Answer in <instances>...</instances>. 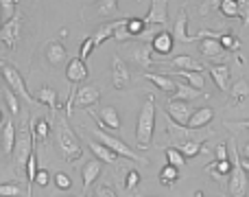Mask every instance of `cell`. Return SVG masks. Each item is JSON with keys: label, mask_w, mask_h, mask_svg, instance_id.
I'll return each instance as SVG.
<instances>
[{"label": "cell", "mask_w": 249, "mask_h": 197, "mask_svg": "<svg viewBox=\"0 0 249 197\" xmlns=\"http://www.w3.org/2000/svg\"><path fill=\"white\" fill-rule=\"evenodd\" d=\"M245 160H249V142L245 145Z\"/></svg>", "instance_id": "cell-50"}, {"label": "cell", "mask_w": 249, "mask_h": 197, "mask_svg": "<svg viewBox=\"0 0 249 197\" xmlns=\"http://www.w3.org/2000/svg\"><path fill=\"white\" fill-rule=\"evenodd\" d=\"M94 138H96L99 142H103L107 149H112L116 156H123V158H129V160H136V162H140V164H149V160H146V158H140L136 151H131L127 145H124L121 138L112 136V134L103 132V129H94Z\"/></svg>", "instance_id": "cell-4"}, {"label": "cell", "mask_w": 249, "mask_h": 197, "mask_svg": "<svg viewBox=\"0 0 249 197\" xmlns=\"http://www.w3.org/2000/svg\"><path fill=\"white\" fill-rule=\"evenodd\" d=\"M127 20H129V18H127ZM127 20H124V24L118 26L116 33H114V39H118V42H127V39H131V38H133V35L127 31Z\"/></svg>", "instance_id": "cell-45"}, {"label": "cell", "mask_w": 249, "mask_h": 197, "mask_svg": "<svg viewBox=\"0 0 249 197\" xmlns=\"http://www.w3.org/2000/svg\"><path fill=\"white\" fill-rule=\"evenodd\" d=\"M16 16V0H0V20H2V24L11 22Z\"/></svg>", "instance_id": "cell-34"}, {"label": "cell", "mask_w": 249, "mask_h": 197, "mask_svg": "<svg viewBox=\"0 0 249 197\" xmlns=\"http://www.w3.org/2000/svg\"><path fill=\"white\" fill-rule=\"evenodd\" d=\"M199 53H201L203 57H208V59H221V57H225L228 51L221 46L219 39L203 38V39H199Z\"/></svg>", "instance_id": "cell-15"}, {"label": "cell", "mask_w": 249, "mask_h": 197, "mask_svg": "<svg viewBox=\"0 0 249 197\" xmlns=\"http://www.w3.org/2000/svg\"><path fill=\"white\" fill-rule=\"evenodd\" d=\"M48 136H51V118H35L33 138L35 140H48Z\"/></svg>", "instance_id": "cell-30"}, {"label": "cell", "mask_w": 249, "mask_h": 197, "mask_svg": "<svg viewBox=\"0 0 249 197\" xmlns=\"http://www.w3.org/2000/svg\"><path fill=\"white\" fill-rule=\"evenodd\" d=\"M35 101H37V103H44V105H48L51 114H55L57 107H59V105H57V92H55V88H51V86H42V88H37Z\"/></svg>", "instance_id": "cell-22"}, {"label": "cell", "mask_w": 249, "mask_h": 197, "mask_svg": "<svg viewBox=\"0 0 249 197\" xmlns=\"http://www.w3.org/2000/svg\"><path fill=\"white\" fill-rule=\"evenodd\" d=\"M164 156H166V160H168V164L171 167H175V169H181L186 164V158H184V154H181L177 147H168L166 151H164Z\"/></svg>", "instance_id": "cell-35"}, {"label": "cell", "mask_w": 249, "mask_h": 197, "mask_svg": "<svg viewBox=\"0 0 249 197\" xmlns=\"http://www.w3.org/2000/svg\"><path fill=\"white\" fill-rule=\"evenodd\" d=\"M20 31H22V16H16L11 22L2 24V29H0L2 48H16L18 39H20Z\"/></svg>", "instance_id": "cell-13"}, {"label": "cell", "mask_w": 249, "mask_h": 197, "mask_svg": "<svg viewBox=\"0 0 249 197\" xmlns=\"http://www.w3.org/2000/svg\"><path fill=\"white\" fill-rule=\"evenodd\" d=\"M101 98V88L99 86H83L77 92H72L68 98V114H72V107H90L96 105Z\"/></svg>", "instance_id": "cell-6"}, {"label": "cell", "mask_w": 249, "mask_h": 197, "mask_svg": "<svg viewBox=\"0 0 249 197\" xmlns=\"http://www.w3.org/2000/svg\"><path fill=\"white\" fill-rule=\"evenodd\" d=\"M201 97V90H197V88H193V86H177V90L173 92V97H171V101H184V103H188V101H195V98H199Z\"/></svg>", "instance_id": "cell-29"}, {"label": "cell", "mask_w": 249, "mask_h": 197, "mask_svg": "<svg viewBox=\"0 0 249 197\" xmlns=\"http://www.w3.org/2000/svg\"><path fill=\"white\" fill-rule=\"evenodd\" d=\"M155 129V98L146 97L144 105H142L140 114H138V125H136V145L138 149H146L151 145Z\"/></svg>", "instance_id": "cell-2"}, {"label": "cell", "mask_w": 249, "mask_h": 197, "mask_svg": "<svg viewBox=\"0 0 249 197\" xmlns=\"http://www.w3.org/2000/svg\"><path fill=\"white\" fill-rule=\"evenodd\" d=\"M138 184H140V173H138L136 169H129V171L124 173V189H127V191H136Z\"/></svg>", "instance_id": "cell-39"}, {"label": "cell", "mask_w": 249, "mask_h": 197, "mask_svg": "<svg viewBox=\"0 0 249 197\" xmlns=\"http://www.w3.org/2000/svg\"><path fill=\"white\" fill-rule=\"evenodd\" d=\"M238 127H243V129H249V120H241V123H238Z\"/></svg>", "instance_id": "cell-49"}, {"label": "cell", "mask_w": 249, "mask_h": 197, "mask_svg": "<svg viewBox=\"0 0 249 197\" xmlns=\"http://www.w3.org/2000/svg\"><path fill=\"white\" fill-rule=\"evenodd\" d=\"M55 186H57L59 191H70V189H72V180H70L68 173L57 171V173H55Z\"/></svg>", "instance_id": "cell-40"}, {"label": "cell", "mask_w": 249, "mask_h": 197, "mask_svg": "<svg viewBox=\"0 0 249 197\" xmlns=\"http://www.w3.org/2000/svg\"><path fill=\"white\" fill-rule=\"evenodd\" d=\"M186 24H188V16H186V11L181 9L179 16H177V22H175V31H173V38L179 39V42L188 44V42H199L197 35H188L186 33Z\"/></svg>", "instance_id": "cell-20"}, {"label": "cell", "mask_w": 249, "mask_h": 197, "mask_svg": "<svg viewBox=\"0 0 249 197\" xmlns=\"http://www.w3.org/2000/svg\"><path fill=\"white\" fill-rule=\"evenodd\" d=\"M232 173H230V184H228V195L232 197H245L247 189H249V177L247 171L243 169V162L238 158V149H236V142L232 145Z\"/></svg>", "instance_id": "cell-3"}, {"label": "cell", "mask_w": 249, "mask_h": 197, "mask_svg": "<svg viewBox=\"0 0 249 197\" xmlns=\"http://www.w3.org/2000/svg\"><path fill=\"white\" fill-rule=\"evenodd\" d=\"M118 16V2L116 0H99L94 4H86L81 9L83 20H92V18H114Z\"/></svg>", "instance_id": "cell-7"}, {"label": "cell", "mask_w": 249, "mask_h": 197, "mask_svg": "<svg viewBox=\"0 0 249 197\" xmlns=\"http://www.w3.org/2000/svg\"><path fill=\"white\" fill-rule=\"evenodd\" d=\"M228 142H219L216 145V162H225V160H230V154H228Z\"/></svg>", "instance_id": "cell-46"}, {"label": "cell", "mask_w": 249, "mask_h": 197, "mask_svg": "<svg viewBox=\"0 0 249 197\" xmlns=\"http://www.w3.org/2000/svg\"><path fill=\"white\" fill-rule=\"evenodd\" d=\"M81 176H83V191L88 193V189L92 186V182L96 180V177L101 176V160H90V162H86V167H83V171H81Z\"/></svg>", "instance_id": "cell-26"}, {"label": "cell", "mask_w": 249, "mask_h": 197, "mask_svg": "<svg viewBox=\"0 0 249 197\" xmlns=\"http://www.w3.org/2000/svg\"><path fill=\"white\" fill-rule=\"evenodd\" d=\"M35 184L42 186V189H44V186H48V171H46V169H39V171H37V177H35Z\"/></svg>", "instance_id": "cell-48"}, {"label": "cell", "mask_w": 249, "mask_h": 197, "mask_svg": "<svg viewBox=\"0 0 249 197\" xmlns=\"http://www.w3.org/2000/svg\"><path fill=\"white\" fill-rule=\"evenodd\" d=\"M144 29H149V26L144 24V20L142 18H129L127 20V31L136 38V35H142L144 33Z\"/></svg>", "instance_id": "cell-38"}, {"label": "cell", "mask_w": 249, "mask_h": 197, "mask_svg": "<svg viewBox=\"0 0 249 197\" xmlns=\"http://www.w3.org/2000/svg\"><path fill=\"white\" fill-rule=\"evenodd\" d=\"M88 145H90L92 154L96 156V160H101V162H109V164L116 162V154H114L112 149H107L103 142H99V140H88Z\"/></svg>", "instance_id": "cell-28"}, {"label": "cell", "mask_w": 249, "mask_h": 197, "mask_svg": "<svg viewBox=\"0 0 249 197\" xmlns=\"http://www.w3.org/2000/svg\"><path fill=\"white\" fill-rule=\"evenodd\" d=\"M219 42H221V46H223L225 51H238V48H241V42H238L236 38H232L230 33H223V35H221Z\"/></svg>", "instance_id": "cell-41"}, {"label": "cell", "mask_w": 249, "mask_h": 197, "mask_svg": "<svg viewBox=\"0 0 249 197\" xmlns=\"http://www.w3.org/2000/svg\"><path fill=\"white\" fill-rule=\"evenodd\" d=\"M131 81V73H129V66L124 64L118 55L112 57V86L116 90H124Z\"/></svg>", "instance_id": "cell-12"}, {"label": "cell", "mask_w": 249, "mask_h": 197, "mask_svg": "<svg viewBox=\"0 0 249 197\" xmlns=\"http://www.w3.org/2000/svg\"><path fill=\"white\" fill-rule=\"evenodd\" d=\"M171 75H179V77H184L186 81H188V86L197 88V90H201V88L206 86V81H203V75H201V73H188V70H171Z\"/></svg>", "instance_id": "cell-32"}, {"label": "cell", "mask_w": 249, "mask_h": 197, "mask_svg": "<svg viewBox=\"0 0 249 197\" xmlns=\"http://www.w3.org/2000/svg\"><path fill=\"white\" fill-rule=\"evenodd\" d=\"M173 42H175L173 33H166V31H160V33L155 35L153 39H151V48H153V53H158V55L166 57L168 53L173 51Z\"/></svg>", "instance_id": "cell-16"}, {"label": "cell", "mask_w": 249, "mask_h": 197, "mask_svg": "<svg viewBox=\"0 0 249 197\" xmlns=\"http://www.w3.org/2000/svg\"><path fill=\"white\" fill-rule=\"evenodd\" d=\"M20 195V186L18 184H2L0 186V197H18Z\"/></svg>", "instance_id": "cell-44"}, {"label": "cell", "mask_w": 249, "mask_h": 197, "mask_svg": "<svg viewBox=\"0 0 249 197\" xmlns=\"http://www.w3.org/2000/svg\"><path fill=\"white\" fill-rule=\"evenodd\" d=\"M92 48H96V46H94V38H86V39H83V42H81V51H79V59H81V61H86L88 57L92 55Z\"/></svg>", "instance_id": "cell-42"}, {"label": "cell", "mask_w": 249, "mask_h": 197, "mask_svg": "<svg viewBox=\"0 0 249 197\" xmlns=\"http://www.w3.org/2000/svg\"><path fill=\"white\" fill-rule=\"evenodd\" d=\"M208 167L216 169L221 176H230V173H232V160H225V162H216V160H214V162L208 164Z\"/></svg>", "instance_id": "cell-43"}, {"label": "cell", "mask_w": 249, "mask_h": 197, "mask_svg": "<svg viewBox=\"0 0 249 197\" xmlns=\"http://www.w3.org/2000/svg\"><path fill=\"white\" fill-rule=\"evenodd\" d=\"M124 20H127V18H121V20H114V22H105V24H101L99 29H96V33L92 35V38H94V46H101L105 39L114 38L116 29H118L121 24H124Z\"/></svg>", "instance_id": "cell-18"}, {"label": "cell", "mask_w": 249, "mask_h": 197, "mask_svg": "<svg viewBox=\"0 0 249 197\" xmlns=\"http://www.w3.org/2000/svg\"><path fill=\"white\" fill-rule=\"evenodd\" d=\"M2 98L7 101V105H9V110H11V114H20V101H18V97H16V92L11 90V88L4 83V88H2Z\"/></svg>", "instance_id": "cell-36"}, {"label": "cell", "mask_w": 249, "mask_h": 197, "mask_svg": "<svg viewBox=\"0 0 249 197\" xmlns=\"http://www.w3.org/2000/svg\"><path fill=\"white\" fill-rule=\"evenodd\" d=\"M13 145H16V125H13L11 118L4 116L2 118V156H11Z\"/></svg>", "instance_id": "cell-17"}, {"label": "cell", "mask_w": 249, "mask_h": 197, "mask_svg": "<svg viewBox=\"0 0 249 197\" xmlns=\"http://www.w3.org/2000/svg\"><path fill=\"white\" fill-rule=\"evenodd\" d=\"M212 118H214V110H212V107H199V110H195L188 127L190 129H201V127H206L208 123H212Z\"/></svg>", "instance_id": "cell-25"}, {"label": "cell", "mask_w": 249, "mask_h": 197, "mask_svg": "<svg viewBox=\"0 0 249 197\" xmlns=\"http://www.w3.org/2000/svg\"><path fill=\"white\" fill-rule=\"evenodd\" d=\"M210 77L212 81L216 83V88H219L221 92H230V81H232V73H230V68L225 64H214L210 66Z\"/></svg>", "instance_id": "cell-14"}, {"label": "cell", "mask_w": 249, "mask_h": 197, "mask_svg": "<svg viewBox=\"0 0 249 197\" xmlns=\"http://www.w3.org/2000/svg\"><path fill=\"white\" fill-rule=\"evenodd\" d=\"M166 114H168V118H171L173 123L186 125V127H188V123H190V118H193L195 110H193V105H188V103H184V101H171V98H168Z\"/></svg>", "instance_id": "cell-10"}, {"label": "cell", "mask_w": 249, "mask_h": 197, "mask_svg": "<svg viewBox=\"0 0 249 197\" xmlns=\"http://www.w3.org/2000/svg\"><path fill=\"white\" fill-rule=\"evenodd\" d=\"M66 57H68V53H66L64 44L48 42V46H46V59H48V64H51L53 68H57L59 64H64Z\"/></svg>", "instance_id": "cell-21"}, {"label": "cell", "mask_w": 249, "mask_h": 197, "mask_svg": "<svg viewBox=\"0 0 249 197\" xmlns=\"http://www.w3.org/2000/svg\"><path fill=\"white\" fill-rule=\"evenodd\" d=\"M144 79H149L155 88L164 92H175L177 90V83L171 79V75H160V73H144Z\"/></svg>", "instance_id": "cell-24"}, {"label": "cell", "mask_w": 249, "mask_h": 197, "mask_svg": "<svg viewBox=\"0 0 249 197\" xmlns=\"http://www.w3.org/2000/svg\"><path fill=\"white\" fill-rule=\"evenodd\" d=\"M66 77H68L70 83L83 81V79L88 77V66H86V61H81L79 57L70 59V61H68V68H66Z\"/></svg>", "instance_id": "cell-19"}, {"label": "cell", "mask_w": 249, "mask_h": 197, "mask_svg": "<svg viewBox=\"0 0 249 197\" xmlns=\"http://www.w3.org/2000/svg\"><path fill=\"white\" fill-rule=\"evenodd\" d=\"M203 142H206V140H186V142H179V147H177V149L184 154V158H195L199 151H206Z\"/></svg>", "instance_id": "cell-31"}, {"label": "cell", "mask_w": 249, "mask_h": 197, "mask_svg": "<svg viewBox=\"0 0 249 197\" xmlns=\"http://www.w3.org/2000/svg\"><path fill=\"white\" fill-rule=\"evenodd\" d=\"M94 197H116V191H114L109 184H101L99 189H96Z\"/></svg>", "instance_id": "cell-47"}, {"label": "cell", "mask_w": 249, "mask_h": 197, "mask_svg": "<svg viewBox=\"0 0 249 197\" xmlns=\"http://www.w3.org/2000/svg\"><path fill=\"white\" fill-rule=\"evenodd\" d=\"M90 116L99 120L101 129H112V132L121 129V116H118V110L114 105H103L99 112L90 110Z\"/></svg>", "instance_id": "cell-8"}, {"label": "cell", "mask_w": 249, "mask_h": 197, "mask_svg": "<svg viewBox=\"0 0 249 197\" xmlns=\"http://www.w3.org/2000/svg\"><path fill=\"white\" fill-rule=\"evenodd\" d=\"M177 180H179V169L171 167V164L162 167V171H160V182H162L164 186H175Z\"/></svg>", "instance_id": "cell-33"}, {"label": "cell", "mask_w": 249, "mask_h": 197, "mask_svg": "<svg viewBox=\"0 0 249 197\" xmlns=\"http://www.w3.org/2000/svg\"><path fill=\"white\" fill-rule=\"evenodd\" d=\"M57 147H59L61 158L70 164H77L83 156L81 140H79V136L72 132V127L68 125L66 118L57 120Z\"/></svg>", "instance_id": "cell-1"}, {"label": "cell", "mask_w": 249, "mask_h": 197, "mask_svg": "<svg viewBox=\"0 0 249 197\" xmlns=\"http://www.w3.org/2000/svg\"><path fill=\"white\" fill-rule=\"evenodd\" d=\"M2 79H4V83H7L13 92H18V97H22L29 105H37L35 97H31L29 90H26V83H24V79L20 77V73H18L11 64H7V61H2Z\"/></svg>", "instance_id": "cell-5"}, {"label": "cell", "mask_w": 249, "mask_h": 197, "mask_svg": "<svg viewBox=\"0 0 249 197\" xmlns=\"http://www.w3.org/2000/svg\"><path fill=\"white\" fill-rule=\"evenodd\" d=\"M146 26H162L168 20V2L166 0H151L149 13L146 18H142Z\"/></svg>", "instance_id": "cell-11"}, {"label": "cell", "mask_w": 249, "mask_h": 197, "mask_svg": "<svg viewBox=\"0 0 249 197\" xmlns=\"http://www.w3.org/2000/svg\"><path fill=\"white\" fill-rule=\"evenodd\" d=\"M249 98V86H247V81L245 79H241V81H236L232 88H230V103L232 105H243Z\"/></svg>", "instance_id": "cell-27"}, {"label": "cell", "mask_w": 249, "mask_h": 197, "mask_svg": "<svg viewBox=\"0 0 249 197\" xmlns=\"http://www.w3.org/2000/svg\"><path fill=\"white\" fill-rule=\"evenodd\" d=\"M151 51L153 48L149 46V44H144V42H133V44H129L127 46V59L131 61V64H136V66H140V68H149L151 66Z\"/></svg>", "instance_id": "cell-9"}, {"label": "cell", "mask_w": 249, "mask_h": 197, "mask_svg": "<svg viewBox=\"0 0 249 197\" xmlns=\"http://www.w3.org/2000/svg\"><path fill=\"white\" fill-rule=\"evenodd\" d=\"M219 11L223 13L225 18H238L241 16V9H238L236 0H223V2L219 4Z\"/></svg>", "instance_id": "cell-37"}, {"label": "cell", "mask_w": 249, "mask_h": 197, "mask_svg": "<svg viewBox=\"0 0 249 197\" xmlns=\"http://www.w3.org/2000/svg\"><path fill=\"white\" fill-rule=\"evenodd\" d=\"M195 197H203V195H201V191H195Z\"/></svg>", "instance_id": "cell-51"}, {"label": "cell", "mask_w": 249, "mask_h": 197, "mask_svg": "<svg viewBox=\"0 0 249 197\" xmlns=\"http://www.w3.org/2000/svg\"><path fill=\"white\" fill-rule=\"evenodd\" d=\"M171 68H173V70H188V73H201L203 66L199 64L195 57H190V55H179V57H175V59L171 61Z\"/></svg>", "instance_id": "cell-23"}]
</instances>
